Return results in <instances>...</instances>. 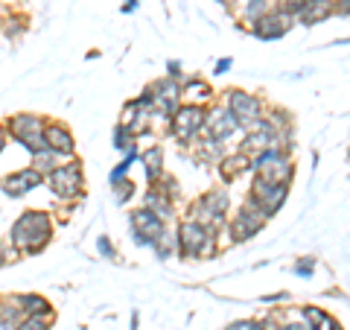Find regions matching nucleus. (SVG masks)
I'll list each match as a JSON object with an SVG mask.
<instances>
[{
	"label": "nucleus",
	"instance_id": "nucleus-1",
	"mask_svg": "<svg viewBox=\"0 0 350 330\" xmlns=\"http://www.w3.org/2000/svg\"><path fill=\"white\" fill-rule=\"evenodd\" d=\"M50 216L41 211H29L12 225V243L24 251H38L50 240Z\"/></svg>",
	"mask_w": 350,
	"mask_h": 330
},
{
	"label": "nucleus",
	"instance_id": "nucleus-2",
	"mask_svg": "<svg viewBox=\"0 0 350 330\" xmlns=\"http://www.w3.org/2000/svg\"><path fill=\"white\" fill-rule=\"evenodd\" d=\"M283 199H286V184H283V181H266V179H257L254 181L251 202H254L266 216L275 214L278 207L283 205Z\"/></svg>",
	"mask_w": 350,
	"mask_h": 330
},
{
	"label": "nucleus",
	"instance_id": "nucleus-3",
	"mask_svg": "<svg viewBox=\"0 0 350 330\" xmlns=\"http://www.w3.org/2000/svg\"><path fill=\"white\" fill-rule=\"evenodd\" d=\"M41 129H44V123H41V117H36V114H18V117L12 120V135H15L24 147H29L32 152L47 149Z\"/></svg>",
	"mask_w": 350,
	"mask_h": 330
},
{
	"label": "nucleus",
	"instance_id": "nucleus-4",
	"mask_svg": "<svg viewBox=\"0 0 350 330\" xmlns=\"http://www.w3.org/2000/svg\"><path fill=\"white\" fill-rule=\"evenodd\" d=\"M254 167L260 173L257 179H266V181H283V184H286L289 175H292V164L283 155H278L275 149H262Z\"/></svg>",
	"mask_w": 350,
	"mask_h": 330
},
{
	"label": "nucleus",
	"instance_id": "nucleus-5",
	"mask_svg": "<svg viewBox=\"0 0 350 330\" xmlns=\"http://www.w3.org/2000/svg\"><path fill=\"white\" fill-rule=\"evenodd\" d=\"M202 123H204V112H202V108L199 105H184L172 117V135L187 144V140H193V135H199Z\"/></svg>",
	"mask_w": 350,
	"mask_h": 330
},
{
	"label": "nucleus",
	"instance_id": "nucleus-6",
	"mask_svg": "<svg viewBox=\"0 0 350 330\" xmlns=\"http://www.w3.org/2000/svg\"><path fill=\"white\" fill-rule=\"evenodd\" d=\"M178 243H181V251L187 257H196L202 255V251L211 249V234H207V228L202 223H196V219H190V223L181 225V234H178Z\"/></svg>",
	"mask_w": 350,
	"mask_h": 330
},
{
	"label": "nucleus",
	"instance_id": "nucleus-7",
	"mask_svg": "<svg viewBox=\"0 0 350 330\" xmlns=\"http://www.w3.org/2000/svg\"><path fill=\"white\" fill-rule=\"evenodd\" d=\"M50 187L53 193L62 196V199H70L82 190V170L76 164H68V167H59L50 173Z\"/></svg>",
	"mask_w": 350,
	"mask_h": 330
},
{
	"label": "nucleus",
	"instance_id": "nucleus-8",
	"mask_svg": "<svg viewBox=\"0 0 350 330\" xmlns=\"http://www.w3.org/2000/svg\"><path fill=\"white\" fill-rule=\"evenodd\" d=\"M225 207H228V196L222 190H213V193L202 196V199L196 202L193 211H196V216H199V223L207 228V225H219V223H222Z\"/></svg>",
	"mask_w": 350,
	"mask_h": 330
},
{
	"label": "nucleus",
	"instance_id": "nucleus-9",
	"mask_svg": "<svg viewBox=\"0 0 350 330\" xmlns=\"http://www.w3.org/2000/svg\"><path fill=\"white\" fill-rule=\"evenodd\" d=\"M178 97H181V88L175 79H161L149 88V105H155L161 114H172Z\"/></svg>",
	"mask_w": 350,
	"mask_h": 330
},
{
	"label": "nucleus",
	"instance_id": "nucleus-10",
	"mask_svg": "<svg viewBox=\"0 0 350 330\" xmlns=\"http://www.w3.org/2000/svg\"><path fill=\"white\" fill-rule=\"evenodd\" d=\"M228 112L237 117V123H251V120L260 117V100H257L254 94L231 91V100H228Z\"/></svg>",
	"mask_w": 350,
	"mask_h": 330
},
{
	"label": "nucleus",
	"instance_id": "nucleus-11",
	"mask_svg": "<svg viewBox=\"0 0 350 330\" xmlns=\"http://www.w3.org/2000/svg\"><path fill=\"white\" fill-rule=\"evenodd\" d=\"M262 223H266V214L260 211V207L251 202L248 207H243L237 216V223H234V237L237 240H248V237H254L257 231L262 228Z\"/></svg>",
	"mask_w": 350,
	"mask_h": 330
},
{
	"label": "nucleus",
	"instance_id": "nucleus-12",
	"mask_svg": "<svg viewBox=\"0 0 350 330\" xmlns=\"http://www.w3.org/2000/svg\"><path fill=\"white\" fill-rule=\"evenodd\" d=\"M202 126L207 129L211 140H225V138H231V135H234L239 123H237V117H234L231 112H222V108H219V112H213Z\"/></svg>",
	"mask_w": 350,
	"mask_h": 330
},
{
	"label": "nucleus",
	"instance_id": "nucleus-13",
	"mask_svg": "<svg viewBox=\"0 0 350 330\" xmlns=\"http://www.w3.org/2000/svg\"><path fill=\"white\" fill-rule=\"evenodd\" d=\"M131 225H135V234H137V243H152L158 234H161V219L152 214V211H135L131 214Z\"/></svg>",
	"mask_w": 350,
	"mask_h": 330
},
{
	"label": "nucleus",
	"instance_id": "nucleus-14",
	"mask_svg": "<svg viewBox=\"0 0 350 330\" xmlns=\"http://www.w3.org/2000/svg\"><path fill=\"white\" fill-rule=\"evenodd\" d=\"M292 27V15L289 12H275V15H262L257 18V36L260 38H280L283 32Z\"/></svg>",
	"mask_w": 350,
	"mask_h": 330
},
{
	"label": "nucleus",
	"instance_id": "nucleus-15",
	"mask_svg": "<svg viewBox=\"0 0 350 330\" xmlns=\"http://www.w3.org/2000/svg\"><path fill=\"white\" fill-rule=\"evenodd\" d=\"M38 181H41V173L32 167V170H24V173L9 175V179L3 181V190H6L9 196H24V193H29Z\"/></svg>",
	"mask_w": 350,
	"mask_h": 330
},
{
	"label": "nucleus",
	"instance_id": "nucleus-16",
	"mask_svg": "<svg viewBox=\"0 0 350 330\" xmlns=\"http://www.w3.org/2000/svg\"><path fill=\"white\" fill-rule=\"evenodd\" d=\"M44 144H47V149L56 152V155H70V152H73L70 131L62 129V126H50L47 131H44Z\"/></svg>",
	"mask_w": 350,
	"mask_h": 330
},
{
	"label": "nucleus",
	"instance_id": "nucleus-17",
	"mask_svg": "<svg viewBox=\"0 0 350 330\" xmlns=\"http://www.w3.org/2000/svg\"><path fill=\"white\" fill-rule=\"evenodd\" d=\"M152 246H155V251H158L161 257H170L172 251H175V234H172V231H163L161 228V234L152 240Z\"/></svg>",
	"mask_w": 350,
	"mask_h": 330
},
{
	"label": "nucleus",
	"instance_id": "nucleus-18",
	"mask_svg": "<svg viewBox=\"0 0 350 330\" xmlns=\"http://www.w3.org/2000/svg\"><path fill=\"white\" fill-rule=\"evenodd\" d=\"M306 318L312 322V330H336V322L324 310H315V307H310V310H306Z\"/></svg>",
	"mask_w": 350,
	"mask_h": 330
},
{
	"label": "nucleus",
	"instance_id": "nucleus-19",
	"mask_svg": "<svg viewBox=\"0 0 350 330\" xmlns=\"http://www.w3.org/2000/svg\"><path fill=\"white\" fill-rule=\"evenodd\" d=\"M144 164H146V175L152 181H158L161 179V149H149L146 155H144Z\"/></svg>",
	"mask_w": 350,
	"mask_h": 330
},
{
	"label": "nucleus",
	"instance_id": "nucleus-20",
	"mask_svg": "<svg viewBox=\"0 0 350 330\" xmlns=\"http://www.w3.org/2000/svg\"><path fill=\"white\" fill-rule=\"evenodd\" d=\"M245 167H248V158H245V155L228 158V161L222 164V175H225V179H228V181H231V179H234V175H237V173H243Z\"/></svg>",
	"mask_w": 350,
	"mask_h": 330
},
{
	"label": "nucleus",
	"instance_id": "nucleus-21",
	"mask_svg": "<svg viewBox=\"0 0 350 330\" xmlns=\"http://www.w3.org/2000/svg\"><path fill=\"white\" fill-rule=\"evenodd\" d=\"M266 9H269L266 0H251V6L245 9V18H248V21H257V18H262V12H266Z\"/></svg>",
	"mask_w": 350,
	"mask_h": 330
},
{
	"label": "nucleus",
	"instance_id": "nucleus-22",
	"mask_svg": "<svg viewBox=\"0 0 350 330\" xmlns=\"http://www.w3.org/2000/svg\"><path fill=\"white\" fill-rule=\"evenodd\" d=\"M18 330H47V322H44V318L29 316V318H24V322L18 325Z\"/></svg>",
	"mask_w": 350,
	"mask_h": 330
},
{
	"label": "nucleus",
	"instance_id": "nucleus-23",
	"mask_svg": "<svg viewBox=\"0 0 350 330\" xmlns=\"http://www.w3.org/2000/svg\"><path fill=\"white\" fill-rule=\"evenodd\" d=\"M190 91L199 97V100H204V97H207V85H204V82H193V85H190Z\"/></svg>",
	"mask_w": 350,
	"mask_h": 330
},
{
	"label": "nucleus",
	"instance_id": "nucleus-24",
	"mask_svg": "<svg viewBox=\"0 0 350 330\" xmlns=\"http://www.w3.org/2000/svg\"><path fill=\"white\" fill-rule=\"evenodd\" d=\"M228 330H262V327L254 325V322H237V325H231Z\"/></svg>",
	"mask_w": 350,
	"mask_h": 330
},
{
	"label": "nucleus",
	"instance_id": "nucleus-25",
	"mask_svg": "<svg viewBox=\"0 0 350 330\" xmlns=\"http://www.w3.org/2000/svg\"><path fill=\"white\" fill-rule=\"evenodd\" d=\"M312 263H315L312 257H310V260H304V263H298V272H301V275H310V272H312Z\"/></svg>",
	"mask_w": 350,
	"mask_h": 330
},
{
	"label": "nucleus",
	"instance_id": "nucleus-26",
	"mask_svg": "<svg viewBox=\"0 0 350 330\" xmlns=\"http://www.w3.org/2000/svg\"><path fill=\"white\" fill-rule=\"evenodd\" d=\"M100 249L105 251V255H111V243H108V240H100Z\"/></svg>",
	"mask_w": 350,
	"mask_h": 330
},
{
	"label": "nucleus",
	"instance_id": "nucleus-27",
	"mask_svg": "<svg viewBox=\"0 0 350 330\" xmlns=\"http://www.w3.org/2000/svg\"><path fill=\"white\" fill-rule=\"evenodd\" d=\"M228 68H231V59H225V62H219V73H225Z\"/></svg>",
	"mask_w": 350,
	"mask_h": 330
},
{
	"label": "nucleus",
	"instance_id": "nucleus-28",
	"mask_svg": "<svg viewBox=\"0 0 350 330\" xmlns=\"http://www.w3.org/2000/svg\"><path fill=\"white\" fill-rule=\"evenodd\" d=\"M3 144H6V135H3V129H0V149H3Z\"/></svg>",
	"mask_w": 350,
	"mask_h": 330
},
{
	"label": "nucleus",
	"instance_id": "nucleus-29",
	"mask_svg": "<svg viewBox=\"0 0 350 330\" xmlns=\"http://www.w3.org/2000/svg\"><path fill=\"white\" fill-rule=\"evenodd\" d=\"M286 330H301V327H286Z\"/></svg>",
	"mask_w": 350,
	"mask_h": 330
}]
</instances>
